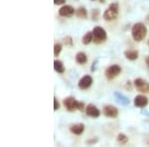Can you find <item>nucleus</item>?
I'll list each match as a JSON object with an SVG mask.
<instances>
[{
    "mask_svg": "<svg viewBox=\"0 0 149 147\" xmlns=\"http://www.w3.org/2000/svg\"><path fill=\"white\" fill-rule=\"evenodd\" d=\"M86 113L90 117H93V118H97L98 116L100 115V109L95 107V105L91 103V105H86Z\"/></svg>",
    "mask_w": 149,
    "mask_h": 147,
    "instance_id": "8",
    "label": "nucleus"
},
{
    "mask_svg": "<svg viewBox=\"0 0 149 147\" xmlns=\"http://www.w3.org/2000/svg\"><path fill=\"white\" fill-rule=\"evenodd\" d=\"M97 138H95V139H93V140H88V141H86V144H93V143H95V142H97Z\"/></svg>",
    "mask_w": 149,
    "mask_h": 147,
    "instance_id": "25",
    "label": "nucleus"
},
{
    "mask_svg": "<svg viewBox=\"0 0 149 147\" xmlns=\"http://www.w3.org/2000/svg\"><path fill=\"white\" fill-rule=\"evenodd\" d=\"M65 2H66V0H54V3L56 4V5H62Z\"/></svg>",
    "mask_w": 149,
    "mask_h": 147,
    "instance_id": "24",
    "label": "nucleus"
},
{
    "mask_svg": "<svg viewBox=\"0 0 149 147\" xmlns=\"http://www.w3.org/2000/svg\"><path fill=\"white\" fill-rule=\"evenodd\" d=\"M60 108V103L56 98H54V110H58Z\"/></svg>",
    "mask_w": 149,
    "mask_h": 147,
    "instance_id": "23",
    "label": "nucleus"
},
{
    "mask_svg": "<svg viewBox=\"0 0 149 147\" xmlns=\"http://www.w3.org/2000/svg\"><path fill=\"white\" fill-rule=\"evenodd\" d=\"M76 61L78 64L84 65V64H86V61H88V57H86V55L85 54V53L80 52L76 55Z\"/></svg>",
    "mask_w": 149,
    "mask_h": 147,
    "instance_id": "15",
    "label": "nucleus"
},
{
    "mask_svg": "<svg viewBox=\"0 0 149 147\" xmlns=\"http://www.w3.org/2000/svg\"><path fill=\"white\" fill-rule=\"evenodd\" d=\"M147 103H148V98H146L145 95H138L135 96V98H134V105H135L136 107L143 108L147 105Z\"/></svg>",
    "mask_w": 149,
    "mask_h": 147,
    "instance_id": "12",
    "label": "nucleus"
},
{
    "mask_svg": "<svg viewBox=\"0 0 149 147\" xmlns=\"http://www.w3.org/2000/svg\"><path fill=\"white\" fill-rule=\"evenodd\" d=\"M64 107L67 108V110L70 112H74L77 109L79 110H83L84 107H85V103L83 102H78L73 96H68L63 100Z\"/></svg>",
    "mask_w": 149,
    "mask_h": 147,
    "instance_id": "2",
    "label": "nucleus"
},
{
    "mask_svg": "<svg viewBox=\"0 0 149 147\" xmlns=\"http://www.w3.org/2000/svg\"><path fill=\"white\" fill-rule=\"evenodd\" d=\"M124 56L129 61H135L139 56V53L136 50H128V51L124 52Z\"/></svg>",
    "mask_w": 149,
    "mask_h": 147,
    "instance_id": "14",
    "label": "nucleus"
},
{
    "mask_svg": "<svg viewBox=\"0 0 149 147\" xmlns=\"http://www.w3.org/2000/svg\"><path fill=\"white\" fill-rule=\"evenodd\" d=\"M117 141L120 144H126L127 142H128V137L123 133H119L118 135H117Z\"/></svg>",
    "mask_w": 149,
    "mask_h": 147,
    "instance_id": "19",
    "label": "nucleus"
},
{
    "mask_svg": "<svg viewBox=\"0 0 149 147\" xmlns=\"http://www.w3.org/2000/svg\"><path fill=\"white\" fill-rule=\"evenodd\" d=\"M118 11H119V5L117 2L111 3L109 6V8L104 11L103 13V19L107 21H112L115 20L118 16Z\"/></svg>",
    "mask_w": 149,
    "mask_h": 147,
    "instance_id": "3",
    "label": "nucleus"
},
{
    "mask_svg": "<svg viewBox=\"0 0 149 147\" xmlns=\"http://www.w3.org/2000/svg\"><path fill=\"white\" fill-rule=\"evenodd\" d=\"M134 86L136 88V90L140 93H149V83L146 82L145 79L138 78L134 79Z\"/></svg>",
    "mask_w": 149,
    "mask_h": 147,
    "instance_id": "6",
    "label": "nucleus"
},
{
    "mask_svg": "<svg viewBox=\"0 0 149 147\" xmlns=\"http://www.w3.org/2000/svg\"><path fill=\"white\" fill-rule=\"evenodd\" d=\"M98 15H100V10H98V9H93L92 13H91V16H92L93 20H97Z\"/></svg>",
    "mask_w": 149,
    "mask_h": 147,
    "instance_id": "21",
    "label": "nucleus"
},
{
    "mask_svg": "<svg viewBox=\"0 0 149 147\" xmlns=\"http://www.w3.org/2000/svg\"><path fill=\"white\" fill-rule=\"evenodd\" d=\"M114 95V98H115V100H116L117 103H119V105H128L129 103H130V100H129V98L125 96L124 95H122L121 93H118V91H114L113 93Z\"/></svg>",
    "mask_w": 149,
    "mask_h": 147,
    "instance_id": "11",
    "label": "nucleus"
},
{
    "mask_svg": "<svg viewBox=\"0 0 149 147\" xmlns=\"http://www.w3.org/2000/svg\"><path fill=\"white\" fill-rule=\"evenodd\" d=\"M145 63H146V65H147V67L149 68V56L146 57V59H145Z\"/></svg>",
    "mask_w": 149,
    "mask_h": 147,
    "instance_id": "26",
    "label": "nucleus"
},
{
    "mask_svg": "<svg viewBox=\"0 0 149 147\" xmlns=\"http://www.w3.org/2000/svg\"><path fill=\"white\" fill-rule=\"evenodd\" d=\"M93 85V78L90 75L84 76L80 81H79V88L81 90H88L91 86Z\"/></svg>",
    "mask_w": 149,
    "mask_h": 147,
    "instance_id": "7",
    "label": "nucleus"
},
{
    "mask_svg": "<svg viewBox=\"0 0 149 147\" xmlns=\"http://www.w3.org/2000/svg\"><path fill=\"white\" fill-rule=\"evenodd\" d=\"M64 42H65V45H67V46H72V45H73V40H72L71 37H66L64 39Z\"/></svg>",
    "mask_w": 149,
    "mask_h": 147,
    "instance_id": "22",
    "label": "nucleus"
},
{
    "mask_svg": "<svg viewBox=\"0 0 149 147\" xmlns=\"http://www.w3.org/2000/svg\"><path fill=\"white\" fill-rule=\"evenodd\" d=\"M93 42L97 43V44H100V43L104 42L107 38L105 30L102 27H100V26H97V27L93 28Z\"/></svg>",
    "mask_w": 149,
    "mask_h": 147,
    "instance_id": "4",
    "label": "nucleus"
},
{
    "mask_svg": "<svg viewBox=\"0 0 149 147\" xmlns=\"http://www.w3.org/2000/svg\"><path fill=\"white\" fill-rule=\"evenodd\" d=\"M148 45H149V41H148Z\"/></svg>",
    "mask_w": 149,
    "mask_h": 147,
    "instance_id": "28",
    "label": "nucleus"
},
{
    "mask_svg": "<svg viewBox=\"0 0 149 147\" xmlns=\"http://www.w3.org/2000/svg\"><path fill=\"white\" fill-rule=\"evenodd\" d=\"M93 40V32H86L83 37V44L88 45Z\"/></svg>",
    "mask_w": 149,
    "mask_h": 147,
    "instance_id": "18",
    "label": "nucleus"
},
{
    "mask_svg": "<svg viewBox=\"0 0 149 147\" xmlns=\"http://www.w3.org/2000/svg\"><path fill=\"white\" fill-rule=\"evenodd\" d=\"M146 33H147V29H146L145 25L141 22L135 23L131 28L132 38L136 42H141L145 38Z\"/></svg>",
    "mask_w": 149,
    "mask_h": 147,
    "instance_id": "1",
    "label": "nucleus"
},
{
    "mask_svg": "<svg viewBox=\"0 0 149 147\" xmlns=\"http://www.w3.org/2000/svg\"><path fill=\"white\" fill-rule=\"evenodd\" d=\"M61 51H62V45L59 44V43L55 44V46H54V56L58 57L60 54H61Z\"/></svg>",
    "mask_w": 149,
    "mask_h": 147,
    "instance_id": "20",
    "label": "nucleus"
},
{
    "mask_svg": "<svg viewBox=\"0 0 149 147\" xmlns=\"http://www.w3.org/2000/svg\"><path fill=\"white\" fill-rule=\"evenodd\" d=\"M54 69H55V71L60 74H63L65 72V67H64L63 63L61 61H58V60H56V61L54 62Z\"/></svg>",
    "mask_w": 149,
    "mask_h": 147,
    "instance_id": "17",
    "label": "nucleus"
},
{
    "mask_svg": "<svg viewBox=\"0 0 149 147\" xmlns=\"http://www.w3.org/2000/svg\"><path fill=\"white\" fill-rule=\"evenodd\" d=\"M74 13H76V10L74 9V7L70 5L62 6L59 10V14L62 17H72Z\"/></svg>",
    "mask_w": 149,
    "mask_h": 147,
    "instance_id": "10",
    "label": "nucleus"
},
{
    "mask_svg": "<svg viewBox=\"0 0 149 147\" xmlns=\"http://www.w3.org/2000/svg\"><path fill=\"white\" fill-rule=\"evenodd\" d=\"M147 21H148V22H149V14H148V15H147Z\"/></svg>",
    "mask_w": 149,
    "mask_h": 147,
    "instance_id": "27",
    "label": "nucleus"
},
{
    "mask_svg": "<svg viewBox=\"0 0 149 147\" xmlns=\"http://www.w3.org/2000/svg\"><path fill=\"white\" fill-rule=\"evenodd\" d=\"M102 112L105 116L111 117V118L116 117L117 114H118V110H117V108L113 107V105H105V107H103Z\"/></svg>",
    "mask_w": 149,
    "mask_h": 147,
    "instance_id": "9",
    "label": "nucleus"
},
{
    "mask_svg": "<svg viewBox=\"0 0 149 147\" xmlns=\"http://www.w3.org/2000/svg\"><path fill=\"white\" fill-rule=\"evenodd\" d=\"M93 1H95V0H93Z\"/></svg>",
    "mask_w": 149,
    "mask_h": 147,
    "instance_id": "29",
    "label": "nucleus"
},
{
    "mask_svg": "<svg viewBox=\"0 0 149 147\" xmlns=\"http://www.w3.org/2000/svg\"><path fill=\"white\" fill-rule=\"evenodd\" d=\"M76 15L78 18H81V19H86L88 17V11L85 7H79L76 10Z\"/></svg>",
    "mask_w": 149,
    "mask_h": 147,
    "instance_id": "16",
    "label": "nucleus"
},
{
    "mask_svg": "<svg viewBox=\"0 0 149 147\" xmlns=\"http://www.w3.org/2000/svg\"><path fill=\"white\" fill-rule=\"evenodd\" d=\"M70 130H71L72 133L76 134V135H81V134L84 132V130H85V125H84L83 123L74 124L70 127Z\"/></svg>",
    "mask_w": 149,
    "mask_h": 147,
    "instance_id": "13",
    "label": "nucleus"
},
{
    "mask_svg": "<svg viewBox=\"0 0 149 147\" xmlns=\"http://www.w3.org/2000/svg\"><path fill=\"white\" fill-rule=\"evenodd\" d=\"M121 73V68L118 66V65H112V66H109V68L105 70V78H107L109 81H111L114 78H116L119 74Z\"/></svg>",
    "mask_w": 149,
    "mask_h": 147,
    "instance_id": "5",
    "label": "nucleus"
}]
</instances>
